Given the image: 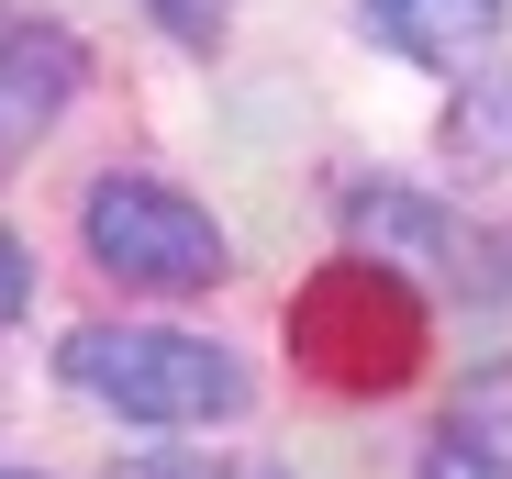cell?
Wrapping results in <instances>:
<instances>
[{
    "mask_svg": "<svg viewBox=\"0 0 512 479\" xmlns=\"http://www.w3.org/2000/svg\"><path fill=\"white\" fill-rule=\"evenodd\" d=\"M346 223L368 234V246H412V257L446 246V212L412 201V190H390V179H357V190H346Z\"/></svg>",
    "mask_w": 512,
    "mask_h": 479,
    "instance_id": "8992f818",
    "label": "cell"
},
{
    "mask_svg": "<svg viewBox=\"0 0 512 479\" xmlns=\"http://www.w3.org/2000/svg\"><path fill=\"white\" fill-rule=\"evenodd\" d=\"M446 145H457V156H490V168L512 156V78H501V67L457 90V123H446Z\"/></svg>",
    "mask_w": 512,
    "mask_h": 479,
    "instance_id": "52a82bcc",
    "label": "cell"
},
{
    "mask_svg": "<svg viewBox=\"0 0 512 479\" xmlns=\"http://www.w3.org/2000/svg\"><path fill=\"white\" fill-rule=\"evenodd\" d=\"M123 479H290L268 457H123Z\"/></svg>",
    "mask_w": 512,
    "mask_h": 479,
    "instance_id": "9c48e42d",
    "label": "cell"
},
{
    "mask_svg": "<svg viewBox=\"0 0 512 479\" xmlns=\"http://www.w3.org/2000/svg\"><path fill=\"white\" fill-rule=\"evenodd\" d=\"M423 479H512V446L468 413V424H446L435 446H423Z\"/></svg>",
    "mask_w": 512,
    "mask_h": 479,
    "instance_id": "ba28073f",
    "label": "cell"
},
{
    "mask_svg": "<svg viewBox=\"0 0 512 479\" xmlns=\"http://www.w3.org/2000/svg\"><path fill=\"white\" fill-rule=\"evenodd\" d=\"M78 101V45L56 23H0V145H34Z\"/></svg>",
    "mask_w": 512,
    "mask_h": 479,
    "instance_id": "277c9868",
    "label": "cell"
},
{
    "mask_svg": "<svg viewBox=\"0 0 512 479\" xmlns=\"http://www.w3.org/2000/svg\"><path fill=\"white\" fill-rule=\"evenodd\" d=\"M23 301H34V246H23L12 223H0V324H12Z\"/></svg>",
    "mask_w": 512,
    "mask_h": 479,
    "instance_id": "30bf717a",
    "label": "cell"
},
{
    "mask_svg": "<svg viewBox=\"0 0 512 479\" xmlns=\"http://www.w3.org/2000/svg\"><path fill=\"white\" fill-rule=\"evenodd\" d=\"M290 346L346 390H390L423 357V301L401 290V268H323L290 301Z\"/></svg>",
    "mask_w": 512,
    "mask_h": 479,
    "instance_id": "3957f363",
    "label": "cell"
},
{
    "mask_svg": "<svg viewBox=\"0 0 512 479\" xmlns=\"http://www.w3.org/2000/svg\"><path fill=\"white\" fill-rule=\"evenodd\" d=\"M0 479H23V468H0Z\"/></svg>",
    "mask_w": 512,
    "mask_h": 479,
    "instance_id": "8fae6325",
    "label": "cell"
},
{
    "mask_svg": "<svg viewBox=\"0 0 512 479\" xmlns=\"http://www.w3.org/2000/svg\"><path fill=\"white\" fill-rule=\"evenodd\" d=\"M56 368H67V390H90L123 424H234L245 413V368L167 324H78L56 346Z\"/></svg>",
    "mask_w": 512,
    "mask_h": 479,
    "instance_id": "6da1fadb",
    "label": "cell"
},
{
    "mask_svg": "<svg viewBox=\"0 0 512 479\" xmlns=\"http://www.w3.org/2000/svg\"><path fill=\"white\" fill-rule=\"evenodd\" d=\"M357 23H368V45H390L412 67H468L501 34V0H357Z\"/></svg>",
    "mask_w": 512,
    "mask_h": 479,
    "instance_id": "5b68a950",
    "label": "cell"
},
{
    "mask_svg": "<svg viewBox=\"0 0 512 479\" xmlns=\"http://www.w3.org/2000/svg\"><path fill=\"white\" fill-rule=\"evenodd\" d=\"M78 234H90V257L101 279L123 290H212L223 279V223L190 201V190H167V179H101L90 212H78Z\"/></svg>",
    "mask_w": 512,
    "mask_h": 479,
    "instance_id": "7a4b0ae2",
    "label": "cell"
}]
</instances>
